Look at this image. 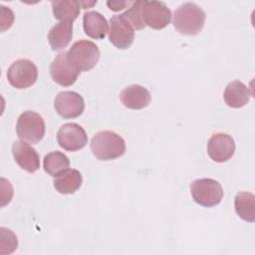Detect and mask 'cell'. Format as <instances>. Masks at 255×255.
Wrapping results in <instances>:
<instances>
[{"mask_svg":"<svg viewBox=\"0 0 255 255\" xmlns=\"http://www.w3.org/2000/svg\"><path fill=\"white\" fill-rule=\"evenodd\" d=\"M80 73L69 62L65 51L59 53L50 65V75L53 81L62 87H69L75 84Z\"/></svg>","mask_w":255,"mask_h":255,"instance_id":"11","label":"cell"},{"mask_svg":"<svg viewBox=\"0 0 255 255\" xmlns=\"http://www.w3.org/2000/svg\"><path fill=\"white\" fill-rule=\"evenodd\" d=\"M138 15L144 26L154 30L165 28L171 20V11L160 1H138Z\"/></svg>","mask_w":255,"mask_h":255,"instance_id":"4","label":"cell"},{"mask_svg":"<svg viewBox=\"0 0 255 255\" xmlns=\"http://www.w3.org/2000/svg\"><path fill=\"white\" fill-rule=\"evenodd\" d=\"M128 4H130V3L125 2V1H108L107 2L108 7L113 11H120V10L126 8V6H128Z\"/></svg>","mask_w":255,"mask_h":255,"instance_id":"22","label":"cell"},{"mask_svg":"<svg viewBox=\"0 0 255 255\" xmlns=\"http://www.w3.org/2000/svg\"><path fill=\"white\" fill-rule=\"evenodd\" d=\"M38 78L36 65L28 59H19L11 64L7 71L10 85L16 89H27L33 86Z\"/></svg>","mask_w":255,"mask_h":255,"instance_id":"7","label":"cell"},{"mask_svg":"<svg viewBox=\"0 0 255 255\" xmlns=\"http://www.w3.org/2000/svg\"><path fill=\"white\" fill-rule=\"evenodd\" d=\"M54 107L57 114L63 119H75L83 114L85 101L77 92L64 91L56 96Z\"/></svg>","mask_w":255,"mask_h":255,"instance_id":"10","label":"cell"},{"mask_svg":"<svg viewBox=\"0 0 255 255\" xmlns=\"http://www.w3.org/2000/svg\"><path fill=\"white\" fill-rule=\"evenodd\" d=\"M120 99L126 108L141 110L149 105L151 96L144 87L140 85H130L121 92Z\"/></svg>","mask_w":255,"mask_h":255,"instance_id":"14","label":"cell"},{"mask_svg":"<svg viewBox=\"0 0 255 255\" xmlns=\"http://www.w3.org/2000/svg\"><path fill=\"white\" fill-rule=\"evenodd\" d=\"M83 28L90 38L101 40L108 33L109 25L107 19L97 11H88L83 16Z\"/></svg>","mask_w":255,"mask_h":255,"instance_id":"16","label":"cell"},{"mask_svg":"<svg viewBox=\"0 0 255 255\" xmlns=\"http://www.w3.org/2000/svg\"><path fill=\"white\" fill-rule=\"evenodd\" d=\"M59 145L67 151H77L82 149L88 143L86 130L76 123L63 125L57 133Z\"/></svg>","mask_w":255,"mask_h":255,"instance_id":"9","label":"cell"},{"mask_svg":"<svg viewBox=\"0 0 255 255\" xmlns=\"http://www.w3.org/2000/svg\"><path fill=\"white\" fill-rule=\"evenodd\" d=\"M73 38V23L60 22L53 26L48 33V41L53 51L66 48Z\"/></svg>","mask_w":255,"mask_h":255,"instance_id":"18","label":"cell"},{"mask_svg":"<svg viewBox=\"0 0 255 255\" xmlns=\"http://www.w3.org/2000/svg\"><path fill=\"white\" fill-rule=\"evenodd\" d=\"M45 130L44 119L34 111H25L17 120L16 132L23 141L38 143L44 137Z\"/></svg>","mask_w":255,"mask_h":255,"instance_id":"5","label":"cell"},{"mask_svg":"<svg viewBox=\"0 0 255 255\" xmlns=\"http://www.w3.org/2000/svg\"><path fill=\"white\" fill-rule=\"evenodd\" d=\"M190 193L193 200L203 207H213L223 198L221 184L212 178L195 179L190 184Z\"/></svg>","mask_w":255,"mask_h":255,"instance_id":"6","label":"cell"},{"mask_svg":"<svg viewBox=\"0 0 255 255\" xmlns=\"http://www.w3.org/2000/svg\"><path fill=\"white\" fill-rule=\"evenodd\" d=\"M54 187L61 194L75 193L83 183V177L79 170L68 168L54 179Z\"/></svg>","mask_w":255,"mask_h":255,"instance_id":"17","label":"cell"},{"mask_svg":"<svg viewBox=\"0 0 255 255\" xmlns=\"http://www.w3.org/2000/svg\"><path fill=\"white\" fill-rule=\"evenodd\" d=\"M70 166L69 157L61 151H52L45 155L43 159V168L46 173L56 177Z\"/></svg>","mask_w":255,"mask_h":255,"instance_id":"21","label":"cell"},{"mask_svg":"<svg viewBox=\"0 0 255 255\" xmlns=\"http://www.w3.org/2000/svg\"><path fill=\"white\" fill-rule=\"evenodd\" d=\"M91 150L99 160H113L126 152L125 139L115 131L102 130L91 140Z\"/></svg>","mask_w":255,"mask_h":255,"instance_id":"2","label":"cell"},{"mask_svg":"<svg viewBox=\"0 0 255 255\" xmlns=\"http://www.w3.org/2000/svg\"><path fill=\"white\" fill-rule=\"evenodd\" d=\"M237 215L247 222L255 221V196L251 192H238L234 198Z\"/></svg>","mask_w":255,"mask_h":255,"instance_id":"19","label":"cell"},{"mask_svg":"<svg viewBox=\"0 0 255 255\" xmlns=\"http://www.w3.org/2000/svg\"><path fill=\"white\" fill-rule=\"evenodd\" d=\"M97 3V1H94V2H87V1H80V5H82L83 6V8L84 9H86V8H88L89 6H93V5H95Z\"/></svg>","mask_w":255,"mask_h":255,"instance_id":"23","label":"cell"},{"mask_svg":"<svg viewBox=\"0 0 255 255\" xmlns=\"http://www.w3.org/2000/svg\"><path fill=\"white\" fill-rule=\"evenodd\" d=\"M134 29L124 14L114 15L110 20L109 40L118 49L126 50L133 42Z\"/></svg>","mask_w":255,"mask_h":255,"instance_id":"8","label":"cell"},{"mask_svg":"<svg viewBox=\"0 0 255 255\" xmlns=\"http://www.w3.org/2000/svg\"><path fill=\"white\" fill-rule=\"evenodd\" d=\"M251 96L252 93L249 88L242 82L235 80L226 86L223 99L228 107L239 109L248 104Z\"/></svg>","mask_w":255,"mask_h":255,"instance_id":"15","label":"cell"},{"mask_svg":"<svg viewBox=\"0 0 255 255\" xmlns=\"http://www.w3.org/2000/svg\"><path fill=\"white\" fill-rule=\"evenodd\" d=\"M236 148L234 138L225 132L214 133L208 140L207 153L209 157L218 163L228 161Z\"/></svg>","mask_w":255,"mask_h":255,"instance_id":"12","label":"cell"},{"mask_svg":"<svg viewBox=\"0 0 255 255\" xmlns=\"http://www.w3.org/2000/svg\"><path fill=\"white\" fill-rule=\"evenodd\" d=\"M69 62L80 72L92 70L98 63L101 52L92 41L80 40L75 42L67 52Z\"/></svg>","mask_w":255,"mask_h":255,"instance_id":"3","label":"cell"},{"mask_svg":"<svg viewBox=\"0 0 255 255\" xmlns=\"http://www.w3.org/2000/svg\"><path fill=\"white\" fill-rule=\"evenodd\" d=\"M206 14L195 3L186 2L180 5L173 14V26L183 35L194 36L204 27Z\"/></svg>","mask_w":255,"mask_h":255,"instance_id":"1","label":"cell"},{"mask_svg":"<svg viewBox=\"0 0 255 255\" xmlns=\"http://www.w3.org/2000/svg\"><path fill=\"white\" fill-rule=\"evenodd\" d=\"M12 154L17 164L27 172L33 173L40 167V157L35 148L23 140H16L12 145Z\"/></svg>","mask_w":255,"mask_h":255,"instance_id":"13","label":"cell"},{"mask_svg":"<svg viewBox=\"0 0 255 255\" xmlns=\"http://www.w3.org/2000/svg\"><path fill=\"white\" fill-rule=\"evenodd\" d=\"M52 10L54 17L61 22H74L80 14V2L75 0L53 1Z\"/></svg>","mask_w":255,"mask_h":255,"instance_id":"20","label":"cell"}]
</instances>
